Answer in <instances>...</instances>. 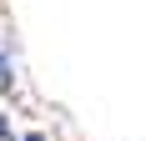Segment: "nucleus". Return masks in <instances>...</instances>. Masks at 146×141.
Wrapping results in <instances>:
<instances>
[{
  "label": "nucleus",
  "mask_w": 146,
  "mask_h": 141,
  "mask_svg": "<svg viewBox=\"0 0 146 141\" xmlns=\"http://www.w3.org/2000/svg\"><path fill=\"white\" fill-rule=\"evenodd\" d=\"M0 141H25V131H15V126H10V116H5V111H0Z\"/></svg>",
  "instance_id": "2"
},
{
  "label": "nucleus",
  "mask_w": 146,
  "mask_h": 141,
  "mask_svg": "<svg viewBox=\"0 0 146 141\" xmlns=\"http://www.w3.org/2000/svg\"><path fill=\"white\" fill-rule=\"evenodd\" d=\"M25 141H50V136H45V131H25Z\"/></svg>",
  "instance_id": "3"
},
{
  "label": "nucleus",
  "mask_w": 146,
  "mask_h": 141,
  "mask_svg": "<svg viewBox=\"0 0 146 141\" xmlns=\"http://www.w3.org/2000/svg\"><path fill=\"white\" fill-rule=\"evenodd\" d=\"M15 81H20L15 76V56H10V45H0V96H10Z\"/></svg>",
  "instance_id": "1"
}]
</instances>
